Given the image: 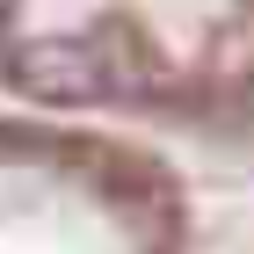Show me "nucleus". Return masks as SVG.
<instances>
[{
	"mask_svg": "<svg viewBox=\"0 0 254 254\" xmlns=\"http://www.w3.org/2000/svg\"><path fill=\"white\" fill-rule=\"evenodd\" d=\"M15 80L44 102H95L109 73H102V59L80 37H37V44L15 51Z\"/></svg>",
	"mask_w": 254,
	"mask_h": 254,
	"instance_id": "obj_1",
	"label": "nucleus"
}]
</instances>
